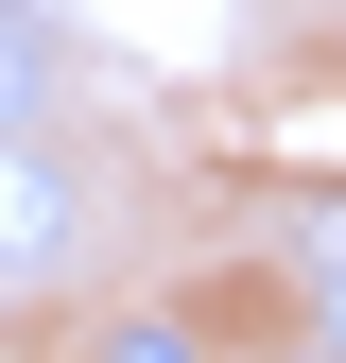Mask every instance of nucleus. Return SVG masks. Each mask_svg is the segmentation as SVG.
Returning a JSON list of instances; mask_svg holds the SVG:
<instances>
[{
  "mask_svg": "<svg viewBox=\"0 0 346 363\" xmlns=\"http://www.w3.org/2000/svg\"><path fill=\"white\" fill-rule=\"evenodd\" d=\"M294 294H312V329H329V363H346V208L294 225Z\"/></svg>",
  "mask_w": 346,
  "mask_h": 363,
  "instance_id": "f03ea898",
  "label": "nucleus"
},
{
  "mask_svg": "<svg viewBox=\"0 0 346 363\" xmlns=\"http://www.w3.org/2000/svg\"><path fill=\"white\" fill-rule=\"evenodd\" d=\"M35 104H52V35L0 18V139H35Z\"/></svg>",
  "mask_w": 346,
  "mask_h": 363,
  "instance_id": "7ed1b4c3",
  "label": "nucleus"
},
{
  "mask_svg": "<svg viewBox=\"0 0 346 363\" xmlns=\"http://www.w3.org/2000/svg\"><path fill=\"white\" fill-rule=\"evenodd\" d=\"M69 242H86L69 156H52V139H0V294H52V277H69Z\"/></svg>",
  "mask_w": 346,
  "mask_h": 363,
  "instance_id": "f257e3e1",
  "label": "nucleus"
}]
</instances>
